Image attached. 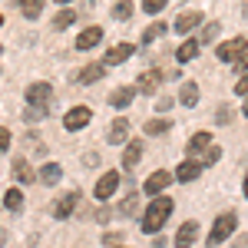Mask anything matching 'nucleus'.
I'll return each mask as SVG.
<instances>
[{
    "mask_svg": "<svg viewBox=\"0 0 248 248\" xmlns=\"http://www.w3.org/2000/svg\"><path fill=\"white\" fill-rule=\"evenodd\" d=\"M169 215H172V199L169 195H155L153 205H149L146 215H142V232H149V235L162 232V225L169 222Z\"/></svg>",
    "mask_w": 248,
    "mask_h": 248,
    "instance_id": "f257e3e1",
    "label": "nucleus"
},
{
    "mask_svg": "<svg viewBox=\"0 0 248 248\" xmlns=\"http://www.w3.org/2000/svg\"><path fill=\"white\" fill-rule=\"evenodd\" d=\"M238 229V218L235 212H222L215 222H212V232H209V245H222L225 238H232V232Z\"/></svg>",
    "mask_w": 248,
    "mask_h": 248,
    "instance_id": "f03ea898",
    "label": "nucleus"
},
{
    "mask_svg": "<svg viewBox=\"0 0 248 248\" xmlns=\"http://www.w3.org/2000/svg\"><path fill=\"white\" fill-rule=\"evenodd\" d=\"M245 50H248V40L245 37H232V40H225V43H218L215 57L222 60V63H235V60L242 57Z\"/></svg>",
    "mask_w": 248,
    "mask_h": 248,
    "instance_id": "7ed1b4c3",
    "label": "nucleus"
},
{
    "mask_svg": "<svg viewBox=\"0 0 248 248\" xmlns=\"http://www.w3.org/2000/svg\"><path fill=\"white\" fill-rule=\"evenodd\" d=\"M50 99H53V86L50 83L27 86V106H50Z\"/></svg>",
    "mask_w": 248,
    "mask_h": 248,
    "instance_id": "20e7f679",
    "label": "nucleus"
},
{
    "mask_svg": "<svg viewBox=\"0 0 248 248\" xmlns=\"http://www.w3.org/2000/svg\"><path fill=\"white\" fill-rule=\"evenodd\" d=\"M199 23H202V14H199V10H182V14L175 17V23H172V30H175V33H182V37H189Z\"/></svg>",
    "mask_w": 248,
    "mask_h": 248,
    "instance_id": "39448f33",
    "label": "nucleus"
},
{
    "mask_svg": "<svg viewBox=\"0 0 248 248\" xmlns=\"http://www.w3.org/2000/svg\"><path fill=\"white\" fill-rule=\"evenodd\" d=\"M90 119H93V113H90L86 106H77V109H70V113L63 116V126H66L70 133H79L83 126H90Z\"/></svg>",
    "mask_w": 248,
    "mask_h": 248,
    "instance_id": "423d86ee",
    "label": "nucleus"
},
{
    "mask_svg": "<svg viewBox=\"0 0 248 248\" xmlns=\"http://www.w3.org/2000/svg\"><path fill=\"white\" fill-rule=\"evenodd\" d=\"M116 189H119V172L109 169L106 175H99V182H96V199H109V195H116Z\"/></svg>",
    "mask_w": 248,
    "mask_h": 248,
    "instance_id": "0eeeda50",
    "label": "nucleus"
},
{
    "mask_svg": "<svg viewBox=\"0 0 248 248\" xmlns=\"http://www.w3.org/2000/svg\"><path fill=\"white\" fill-rule=\"evenodd\" d=\"M202 169H205V166H202L199 159H182L179 169H175V179H179V182H195V179L202 175Z\"/></svg>",
    "mask_w": 248,
    "mask_h": 248,
    "instance_id": "6e6552de",
    "label": "nucleus"
},
{
    "mask_svg": "<svg viewBox=\"0 0 248 248\" xmlns=\"http://www.w3.org/2000/svg\"><path fill=\"white\" fill-rule=\"evenodd\" d=\"M77 205H79V195H77V192H66V195L60 199L57 205H53V215H57L60 222H63V218H70V215L77 212Z\"/></svg>",
    "mask_w": 248,
    "mask_h": 248,
    "instance_id": "1a4fd4ad",
    "label": "nucleus"
},
{
    "mask_svg": "<svg viewBox=\"0 0 248 248\" xmlns=\"http://www.w3.org/2000/svg\"><path fill=\"white\" fill-rule=\"evenodd\" d=\"M169 182H172V175H169L166 169H159V172H153V175L146 179V186H142V192H146V195H159V192L166 189Z\"/></svg>",
    "mask_w": 248,
    "mask_h": 248,
    "instance_id": "9d476101",
    "label": "nucleus"
},
{
    "mask_svg": "<svg viewBox=\"0 0 248 248\" xmlns=\"http://www.w3.org/2000/svg\"><path fill=\"white\" fill-rule=\"evenodd\" d=\"M133 99H136V86H119L113 93V99H109V106H113V109H129Z\"/></svg>",
    "mask_w": 248,
    "mask_h": 248,
    "instance_id": "9b49d317",
    "label": "nucleus"
},
{
    "mask_svg": "<svg viewBox=\"0 0 248 248\" xmlns=\"http://www.w3.org/2000/svg\"><path fill=\"white\" fill-rule=\"evenodd\" d=\"M139 159H142V142H139V139L126 142V153H123V169L133 172L136 166H139Z\"/></svg>",
    "mask_w": 248,
    "mask_h": 248,
    "instance_id": "f8f14e48",
    "label": "nucleus"
},
{
    "mask_svg": "<svg viewBox=\"0 0 248 248\" xmlns=\"http://www.w3.org/2000/svg\"><path fill=\"white\" fill-rule=\"evenodd\" d=\"M199 238V222H186L182 229L175 232V248H189Z\"/></svg>",
    "mask_w": 248,
    "mask_h": 248,
    "instance_id": "ddd939ff",
    "label": "nucleus"
},
{
    "mask_svg": "<svg viewBox=\"0 0 248 248\" xmlns=\"http://www.w3.org/2000/svg\"><path fill=\"white\" fill-rule=\"evenodd\" d=\"M99 40H103V27H86L77 37V50H93Z\"/></svg>",
    "mask_w": 248,
    "mask_h": 248,
    "instance_id": "4468645a",
    "label": "nucleus"
},
{
    "mask_svg": "<svg viewBox=\"0 0 248 248\" xmlns=\"http://www.w3.org/2000/svg\"><path fill=\"white\" fill-rule=\"evenodd\" d=\"M129 57H133V46H129V43H119V46H113V50L106 53L103 66H119V63H126Z\"/></svg>",
    "mask_w": 248,
    "mask_h": 248,
    "instance_id": "2eb2a0df",
    "label": "nucleus"
},
{
    "mask_svg": "<svg viewBox=\"0 0 248 248\" xmlns=\"http://www.w3.org/2000/svg\"><path fill=\"white\" fill-rule=\"evenodd\" d=\"M106 77V66H103V63H86V66H83V70H79V83H83V86H90V83H96V79H103Z\"/></svg>",
    "mask_w": 248,
    "mask_h": 248,
    "instance_id": "dca6fc26",
    "label": "nucleus"
},
{
    "mask_svg": "<svg viewBox=\"0 0 248 248\" xmlns=\"http://www.w3.org/2000/svg\"><path fill=\"white\" fill-rule=\"evenodd\" d=\"M109 142H113V146H123V142H129V123H126L123 116H119L113 126H109Z\"/></svg>",
    "mask_w": 248,
    "mask_h": 248,
    "instance_id": "f3484780",
    "label": "nucleus"
},
{
    "mask_svg": "<svg viewBox=\"0 0 248 248\" xmlns=\"http://www.w3.org/2000/svg\"><path fill=\"white\" fill-rule=\"evenodd\" d=\"M179 103H182L186 109L199 106V86H195L192 79H186V83H182V90H179Z\"/></svg>",
    "mask_w": 248,
    "mask_h": 248,
    "instance_id": "a211bd4d",
    "label": "nucleus"
},
{
    "mask_svg": "<svg viewBox=\"0 0 248 248\" xmlns=\"http://www.w3.org/2000/svg\"><path fill=\"white\" fill-rule=\"evenodd\" d=\"M37 179L43 182V186H57L60 179H63V169H60L57 162H46V166H43V169L37 172Z\"/></svg>",
    "mask_w": 248,
    "mask_h": 248,
    "instance_id": "6ab92c4d",
    "label": "nucleus"
},
{
    "mask_svg": "<svg viewBox=\"0 0 248 248\" xmlns=\"http://www.w3.org/2000/svg\"><path fill=\"white\" fill-rule=\"evenodd\" d=\"M159 83H162V77H159V73H155V70H149V73H142V77H139V86H136V93H155V90H159Z\"/></svg>",
    "mask_w": 248,
    "mask_h": 248,
    "instance_id": "aec40b11",
    "label": "nucleus"
},
{
    "mask_svg": "<svg viewBox=\"0 0 248 248\" xmlns=\"http://www.w3.org/2000/svg\"><path fill=\"white\" fill-rule=\"evenodd\" d=\"M209 146H212V133H195V136L189 139V155L195 159V155H202V153H205Z\"/></svg>",
    "mask_w": 248,
    "mask_h": 248,
    "instance_id": "412c9836",
    "label": "nucleus"
},
{
    "mask_svg": "<svg viewBox=\"0 0 248 248\" xmlns=\"http://www.w3.org/2000/svg\"><path fill=\"white\" fill-rule=\"evenodd\" d=\"M14 179H17L20 186H27V182H33V179H37V172H33V166H30V162L17 159V162H14Z\"/></svg>",
    "mask_w": 248,
    "mask_h": 248,
    "instance_id": "4be33fe9",
    "label": "nucleus"
},
{
    "mask_svg": "<svg viewBox=\"0 0 248 248\" xmlns=\"http://www.w3.org/2000/svg\"><path fill=\"white\" fill-rule=\"evenodd\" d=\"M175 57L182 60V63H189V60H195L199 57V40H186L179 50H175Z\"/></svg>",
    "mask_w": 248,
    "mask_h": 248,
    "instance_id": "5701e85b",
    "label": "nucleus"
},
{
    "mask_svg": "<svg viewBox=\"0 0 248 248\" xmlns=\"http://www.w3.org/2000/svg\"><path fill=\"white\" fill-rule=\"evenodd\" d=\"M20 14L30 20H37L43 14V0H20Z\"/></svg>",
    "mask_w": 248,
    "mask_h": 248,
    "instance_id": "b1692460",
    "label": "nucleus"
},
{
    "mask_svg": "<svg viewBox=\"0 0 248 248\" xmlns=\"http://www.w3.org/2000/svg\"><path fill=\"white\" fill-rule=\"evenodd\" d=\"M77 23V14L73 10H60L57 17H53V30H66V27H73Z\"/></svg>",
    "mask_w": 248,
    "mask_h": 248,
    "instance_id": "393cba45",
    "label": "nucleus"
},
{
    "mask_svg": "<svg viewBox=\"0 0 248 248\" xmlns=\"http://www.w3.org/2000/svg\"><path fill=\"white\" fill-rule=\"evenodd\" d=\"M162 33H166V23H149V27L142 30V43H155Z\"/></svg>",
    "mask_w": 248,
    "mask_h": 248,
    "instance_id": "a878e982",
    "label": "nucleus"
},
{
    "mask_svg": "<svg viewBox=\"0 0 248 248\" xmlns=\"http://www.w3.org/2000/svg\"><path fill=\"white\" fill-rule=\"evenodd\" d=\"M169 129H172L169 119H149V123H146V133L149 136H162V133H169Z\"/></svg>",
    "mask_w": 248,
    "mask_h": 248,
    "instance_id": "bb28decb",
    "label": "nucleus"
},
{
    "mask_svg": "<svg viewBox=\"0 0 248 248\" xmlns=\"http://www.w3.org/2000/svg\"><path fill=\"white\" fill-rule=\"evenodd\" d=\"M113 17L116 20H129L133 17V0H119V3L113 7Z\"/></svg>",
    "mask_w": 248,
    "mask_h": 248,
    "instance_id": "cd10ccee",
    "label": "nucleus"
},
{
    "mask_svg": "<svg viewBox=\"0 0 248 248\" xmlns=\"http://www.w3.org/2000/svg\"><path fill=\"white\" fill-rule=\"evenodd\" d=\"M3 205H7V209H20V205H23V192L10 189L7 195H3Z\"/></svg>",
    "mask_w": 248,
    "mask_h": 248,
    "instance_id": "c85d7f7f",
    "label": "nucleus"
},
{
    "mask_svg": "<svg viewBox=\"0 0 248 248\" xmlns=\"http://www.w3.org/2000/svg\"><path fill=\"white\" fill-rule=\"evenodd\" d=\"M218 30H222V27H218L215 20H212V23H205V27H202V37H199V43H212V40L218 37Z\"/></svg>",
    "mask_w": 248,
    "mask_h": 248,
    "instance_id": "c756f323",
    "label": "nucleus"
},
{
    "mask_svg": "<svg viewBox=\"0 0 248 248\" xmlns=\"http://www.w3.org/2000/svg\"><path fill=\"white\" fill-rule=\"evenodd\" d=\"M136 205H139V195H126V199H123V205H119V215H133L136 212Z\"/></svg>",
    "mask_w": 248,
    "mask_h": 248,
    "instance_id": "7c9ffc66",
    "label": "nucleus"
},
{
    "mask_svg": "<svg viewBox=\"0 0 248 248\" xmlns=\"http://www.w3.org/2000/svg\"><path fill=\"white\" fill-rule=\"evenodd\" d=\"M218 159H222V149H218V146H209L199 162H202V166H212V162H218Z\"/></svg>",
    "mask_w": 248,
    "mask_h": 248,
    "instance_id": "2f4dec72",
    "label": "nucleus"
},
{
    "mask_svg": "<svg viewBox=\"0 0 248 248\" xmlns=\"http://www.w3.org/2000/svg\"><path fill=\"white\" fill-rule=\"evenodd\" d=\"M166 3H169V0H142V10H146V14H159V10H162V7H166Z\"/></svg>",
    "mask_w": 248,
    "mask_h": 248,
    "instance_id": "473e14b6",
    "label": "nucleus"
},
{
    "mask_svg": "<svg viewBox=\"0 0 248 248\" xmlns=\"http://www.w3.org/2000/svg\"><path fill=\"white\" fill-rule=\"evenodd\" d=\"M43 116H46V106H30V109H23V119H30V123H33V119H43Z\"/></svg>",
    "mask_w": 248,
    "mask_h": 248,
    "instance_id": "72a5a7b5",
    "label": "nucleus"
},
{
    "mask_svg": "<svg viewBox=\"0 0 248 248\" xmlns=\"http://www.w3.org/2000/svg\"><path fill=\"white\" fill-rule=\"evenodd\" d=\"M235 96H248V73L238 77V83H235Z\"/></svg>",
    "mask_w": 248,
    "mask_h": 248,
    "instance_id": "f704fd0d",
    "label": "nucleus"
},
{
    "mask_svg": "<svg viewBox=\"0 0 248 248\" xmlns=\"http://www.w3.org/2000/svg\"><path fill=\"white\" fill-rule=\"evenodd\" d=\"M7 149H10V129L0 126V153H7Z\"/></svg>",
    "mask_w": 248,
    "mask_h": 248,
    "instance_id": "c9c22d12",
    "label": "nucleus"
},
{
    "mask_svg": "<svg viewBox=\"0 0 248 248\" xmlns=\"http://www.w3.org/2000/svg\"><path fill=\"white\" fill-rule=\"evenodd\" d=\"M235 70H238V73H248V50H245L238 60H235Z\"/></svg>",
    "mask_w": 248,
    "mask_h": 248,
    "instance_id": "e433bc0d",
    "label": "nucleus"
},
{
    "mask_svg": "<svg viewBox=\"0 0 248 248\" xmlns=\"http://www.w3.org/2000/svg\"><path fill=\"white\" fill-rule=\"evenodd\" d=\"M119 238H123V235H116V232H109V235H106V238H103V245L116 248V245H119Z\"/></svg>",
    "mask_w": 248,
    "mask_h": 248,
    "instance_id": "4c0bfd02",
    "label": "nucleus"
},
{
    "mask_svg": "<svg viewBox=\"0 0 248 248\" xmlns=\"http://www.w3.org/2000/svg\"><path fill=\"white\" fill-rule=\"evenodd\" d=\"M215 119H218V123H229L232 113H229V109H218V116H215Z\"/></svg>",
    "mask_w": 248,
    "mask_h": 248,
    "instance_id": "58836bf2",
    "label": "nucleus"
},
{
    "mask_svg": "<svg viewBox=\"0 0 248 248\" xmlns=\"http://www.w3.org/2000/svg\"><path fill=\"white\" fill-rule=\"evenodd\" d=\"M242 113H245V116H248V96H245V106H242Z\"/></svg>",
    "mask_w": 248,
    "mask_h": 248,
    "instance_id": "ea45409f",
    "label": "nucleus"
},
{
    "mask_svg": "<svg viewBox=\"0 0 248 248\" xmlns=\"http://www.w3.org/2000/svg\"><path fill=\"white\" fill-rule=\"evenodd\" d=\"M245 199H248V179H245Z\"/></svg>",
    "mask_w": 248,
    "mask_h": 248,
    "instance_id": "a19ab883",
    "label": "nucleus"
},
{
    "mask_svg": "<svg viewBox=\"0 0 248 248\" xmlns=\"http://www.w3.org/2000/svg\"><path fill=\"white\" fill-rule=\"evenodd\" d=\"M57 3H70V0H57Z\"/></svg>",
    "mask_w": 248,
    "mask_h": 248,
    "instance_id": "79ce46f5",
    "label": "nucleus"
},
{
    "mask_svg": "<svg viewBox=\"0 0 248 248\" xmlns=\"http://www.w3.org/2000/svg\"><path fill=\"white\" fill-rule=\"evenodd\" d=\"M0 23H3V17H0Z\"/></svg>",
    "mask_w": 248,
    "mask_h": 248,
    "instance_id": "37998d69",
    "label": "nucleus"
},
{
    "mask_svg": "<svg viewBox=\"0 0 248 248\" xmlns=\"http://www.w3.org/2000/svg\"><path fill=\"white\" fill-rule=\"evenodd\" d=\"M116 248H123V245H116Z\"/></svg>",
    "mask_w": 248,
    "mask_h": 248,
    "instance_id": "c03bdc74",
    "label": "nucleus"
}]
</instances>
